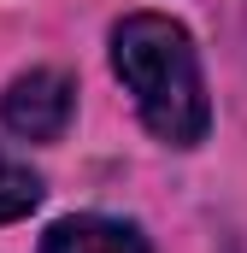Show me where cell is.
<instances>
[{"instance_id":"cell-1","label":"cell","mask_w":247,"mask_h":253,"mask_svg":"<svg viewBox=\"0 0 247 253\" xmlns=\"http://www.w3.org/2000/svg\"><path fill=\"white\" fill-rule=\"evenodd\" d=\"M112 71L135 94L141 124L159 141H171V147L206 141L212 106H206V83H200V53L177 18L129 12L112 30Z\"/></svg>"},{"instance_id":"cell-2","label":"cell","mask_w":247,"mask_h":253,"mask_svg":"<svg viewBox=\"0 0 247 253\" xmlns=\"http://www.w3.org/2000/svg\"><path fill=\"white\" fill-rule=\"evenodd\" d=\"M71 112H77V83L65 71H53V65L12 77V88L0 94V118L24 141H59Z\"/></svg>"},{"instance_id":"cell-3","label":"cell","mask_w":247,"mask_h":253,"mask_svg":"<svg viewBox=\"0 0 247 253\" xmlns=\"http://www.w3.org/2000/svg\"><path fill=\"white\" fill-rule=\"evenodd\" d=\"M41 253H153L147 236L124 218H100V212H77V218H59L47 236H41Z\"/></svg>"},{"instance_id":"cell-4","label":"cell","mask_w":247,"mask_h":253,"mask_svg":"<svg viewBox=\"0 0 247 253\" xmlns=\"http://www.w3.org/2000/svg\"><path fill=\"white\" fill-rule=\"evenodd\" d=\"M36 206H41V177L30 165H18L12 153H0V224H12Z\"/></svg>"}]
</instances>
